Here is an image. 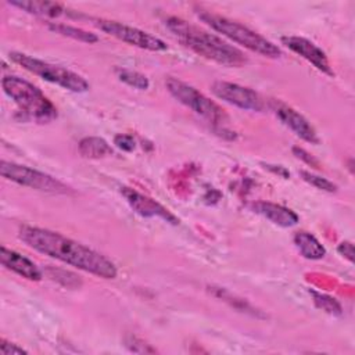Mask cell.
I'll return each mask as SVG.
<instances>
[{
  "instance_id": "cell-1",
  "label": "cell",
  "mask_w": 355,
  "mask_h": 355,
  "mask_svg": "<svg viewBox=\"0 0 355 355\" xmlns=\"http://www.w3.org/2000/svg\"><path fill=\"white\" fill-rule=\"evenodd\" d=\"M18 237L35 251L103 279H114L116 266L103 254L58 232L36 226H21Z\"/></svg>"
},
{
  "instance_id": "cell-2",
  "label": "cell",
  "mask_w": 355,
  "mask_h": 355,
  "mask_svg": "<svg viewBox=\"0 0 355 355\" xmlns=\"http://www.w3.org/2000/svg\"><path fill=\"white\" fill-rule=\"evenodd\" d=\"M165 25L186 47L207 60L225 67H241L247 62V57L241 50L182 18L168 17Z\"/></svg>"
},
{
  "instance_id": "cell-3",
  "label": "cell",
  "mask_w": 355,
  "mask_h": 355,
  "mask_svg": "<svg viewBox=\"0 0 355 355\" xmlns=\"http://www.w3.org/2000/svg\"><path fill=\"white\" fill-rule=\"evenodd\" d=\"M1 87L18 105V111L24 119L35 121L37 123H49L57 118L55 105L33 83L8 75L1 79Z\"/></svg>"
},
{
  "instance_id": "cell-4",
  "label": "cell",
  "mask_w": 355,
  "mask_h": 355,
  "mask_svg": "<svg viewBox=\"0 0 355 355\" xmlns=\"http://www.w3.org/2000/svg\"><path fill=\"white\" fill-rule=\"evenodd\" d=\"M196 14L202 22H205L218 33L226 36L232 42L254 53H258L259 55H263L268 58H279L282 55V50L275 43H272L262 35L257 33L255 31L250 29L248 26L237 21H233L227 17H223L209 10H204L198 7H196Z\"/></svg>"
},
{
  "instance_id": "cell-5",
  "label": "cell",
  "mask_w": 355,
  "mask_h": 355,
  "mask_svg": "<svg viewBox=\"0 0 355 355\" xmlns=\"http://www.w3.org/2000/svg\"><path fill=\"white\" fill-rule=\"evenodd\" d=\"M10 58L15 64H18L24 69H26L28 72H31L50 83L58 85L62 89H67L73 93H83V92L89 90V82L82 75H79L65 67L55 65V64L43 61V60L35 58L32 55L18 53V51H11Z\"/></svg>"
},
{
  "instance_id": "cell-6",
  "label": "cell",
  "mask_w": 355,
  "mask_h": 355,
  "mask_svg": "<svg viewBox=\"0 0 355 355\" xmlns=\"http://www.w3.org/2000/svg\"><path fill=\"white\" fill-rule=\"evenodd\" d=\"M165 86L171 96H173L180 104L214 125H223L227 122V114L225 110L191 85L176 78H168L165 80Z\"/></svg>"
},
{
  "instance_id": "cell-7",
  "label": "cell",
  "mask_w": 355,
  "mask_h": 355,
  "mask_svg": "<svg viewBox=\"0 0 355 355\" xmlns=\"http://www.w3.org/2000/svg\"><path fill=\"white\" fill-rule=\"evenodd\" d=\"M0 173L7 180L47 193H68L71 189L57 178L11 161H1Z\"/></svg>"
},
{
  "instance_id": "cell-8",
  "label": "cell",
  "mask_w": 355,
  "mask_h": 355,
  "mask_svg": "<svg viewBox=\"0 0 355 355\" xmlns=\"http://www.w3.org/2000/svg\"><path fill=\"white\" fill-rule=\"evenodd\" d=\"M94 25L97 28H100L103 32H105L110 36H114L115 39L128 43L130 46L143 49V50H148V51H165L168 49L166 43L148 33L144 32L139 28L118 22V21H111V19H94Z\"/></svg>"
},
{
  "instance_id": "cell-9",
  "label": "cell",
  "mask_w": 355,
  "mask_h": 355,
  "mask_svg": "<svg viewBox=\"0 0 355 355\" xmlns=\"http://www.w3.org/2000/svg\"><path fill=\"white\" fill-rule=\"evenodd\" d=\"M211 90L218 98L241 110L262 111L265 108L263 98L250 87L226 80H216L212 83Z\"/></svg>"
},
{
  "instance_id": "cell-10",
  "label": "cell",
  "mask_w": 355,
  "mask_h": 355,
  "mask_svg": "<svg viewBox=\"0 0 355 355\" xmlns=\"http://www.w3.org/2000/svg\"><path fill=\"white\" fill-rule=\"evenodd\" d=\"M121 193L137 215L143 218H159L171 225L179 223V218H176L169 209H166L154 198L144 196L132 187H121Z\"/></svg>"
},
{
  "instance_id": "cell-11",
  "label": "cell",
  "mask_w": 355,
  "mask_h": 355,
  "mask_svg": "<svg viewBox=\"0 0 355 355\" xmlns=\"http://www.w3.org/2000/svg\"><path fill=\"white\" fill-rule=\"evenodd\" d=\"M282 43L286 47H288L293 53H295L300 57H302L304 60H306L309 64H312L320 72H323L329 76L334 75L326 53L319 46H316L313 42H311L305 37H301V36L290 35V36H283Z\"/></svg>"
},
{
  "instance_id": "cell-12",
  "label": "cell",
  "mask_w": 355,
  "mask_h": 355,
  "mask_svg": "<svg viewBox=\"0 0 355 355\" xmlns=\"http://www.w3.org/2000/svg\"><path fill=\"white\" fill-rule=\"evenodd\" d=\"M273 111L276 116L282 121V123L286 125L293 133H295V136H298L304 141L311 144H318L320 141L311 122L293 107L277 101L273 104Z\"/></svg>"
},
{
  "instance_id": "cell-13",
  "label": "cell",
  "mask_w": 355,
  "mask_h": 355,
  "mask_svg": "<svg viewBox=\"0 0 355 355\" xmlns=\"http://www.w3.org/2000/svg\"><path fill=\"white\" fill-rule=\"evenodd\" d=\"M0 261L4 268L15 272L17 275H19L28 280L39 282L42 279V272L36 266V263H33V261L21 255L17 251H12L7 247H1Z\"/></svg>"
},
{
  "instance_id": "cell-14",
  "label": "cell",
  "mask_w": 355,
  "mask_h": 355,
  "mask_svg": "<svg viewBox=\"0 0 355 355\" xmlns=\"http://www.w3.org/2000/svg\"><path fill=\"white\" fill-rule=\"evenodd\" d=\"M251 209L282 227H291L300 220L298 215L293 209L270 201H257L251 204Z\"/></svg>"
},
{
  "instance_id": "cell-15",
  "label": "cell",
  "mask_w": 355,
  "mask_h": 355,
  "mask_svg": "<svg viewBox=\"0 0 355 355\" xmlns=\"http://www.w3.org/2000/svg\"><path fill=\"white\" fill-rule=\"evenodd\" d=\"M8 4L17 7L29 14L57 18L65 12V7L55 1H43V0H10Z\"/></svg>"
},
{
  "instance_id": "cell-16",
  "label": "cell",
  "mask_w": 355,
  "mask_h": 355,
  "mask_svg": "<svg viewBox=\"0 0 355 355\" xmlns=\"http://www.w3.org/2000/svg\"><path fill=\"white\" fill-rule=\"evenodd\" d=\"M294 244L301 252V255L306 259H322L326 255V248L322 243L309 232L300 230L294 234Z\"/></svg>"
},
{
  "instance_id": "cell-17",
  "label": "cell",
  "mask_w": 355,
  "mask_h": 355,
  "mask_svg": "<svg viewBox=\"0 0 355 355\" xmlns=\"http://www.w3.org/2000/svg\"><path fill=\"white\" fill-rule=\"evenodd\" d=\"M78 150L82 157L90 158V159H98L112 154V147L103 137H97V136L83 137L79 141Z\"/></svg>"
},
{
  "instance_id": "cell-18",
  "label": "cell",
  "mask_w": 355,
  "mask_h": 355,
  "mask_svg": "<svg viewBox=\"0 0 355 355\" xmlns=\"http://www.w3.org/2000/svg\"><path fill=\"white\" fill-rule=\"evenodd\" d=\"M49 29L55 32V33H60L62 36H68L71 39H75V40H79V42H83V43H96L98 42V36L96 33H92V32H87L82 28H78V26H72V25H68V24H60V22H50L49 24Z\"/></svg>"
},
{
  "instance_id": "cell-19",
  "label": "cell",
  "mask_w": 355,
  "mask_h": 355,
  "mask_svg": "<svg viewBox=\"0 0 355 355\" xmlns=\"http://www.w3.org/2000/svg\"><path fill=\"white\" fill-rule=\"evenodd\" d=\"M116 76L119 78V80H122L123 83L129 85L133 89L137 90H147L150 86V80L146 75L133 71V69H128V68H116L115 69Z\"/></svg>"
},
{
  "instance_id": "cell-20",
  "label": "cell",
  "mask_w": 355,
  "mask_h": 355,
  "mask_svg": "<svg viewBox=\"0 0 355 355\" xmlns=\"http://www.w3.org/2000/svg\"><path fill=\"white\" fill-rule=\"evenodd\" d=\"M309 293L312 294L313 302L319 309H322L330 315H341L343 313L341 304L336 298H333L327 294H323V293H318L315 290H311Z\"/></svg>"
},
{
  "instance_id": "cell-21",
  "label": "cell",
  "mask_w": 355,
  "mask_h": 355,
  "mask_svg": "<svg viewBox=\"0 0 355 355\" xmlns=\"http://www.w3.org/2000/svg\"><path fill=\"white\" fill-rule=\"evenodd\" d=\"M300 175L306 183H309L311 186H313L319 190H323V191H327V193H334L337 190V186L333 182H330L329 179L323 178V176L315 175V173L308 172V171H301Z\"/></svg>"
},
{
  "instance_id": "cell-22",
  "label": "cell",
  "mask_w": 355,
  "mask_h": 355,
  "mask_svg": "<svg viewBox=\"0 0 355 355\" xmlns=\"http://www.w3.org/2000/svg\"><path fill=\"white\" fill-rule=\"evenodd\" d=\"M126 347L137 354H148V352H157L155 348H153L150 344H146L143 340L137 338V337H128L126 338Z\"/></svg>"
},
{
  "instance_id": "cell-23",
  "label": "cell",
  "mask_w": 355,
  "mask_h": 355,
  "mask_svg": "<svg viewBox=\"0 0 355 355\" xmlns=\"http://www.w3.org/2000/svg\"><path fill=\"white\" fill-rule=\"evenodd\" d=\"M114 144L123 150V151H133L136 147V141L133 139V136L130 135H125V133H118L114 137Z\"/></svg>"
},
{
  "instance_id": "cell-24",
  "label": "cell",
  "mask_w": 355,
  "mask_h": 355,
  "mask_svg": "<svg viewBox=\"0 0 355 355\" xmlns=\"http://www.w3.org/2000/svg\"><path fill=\"white\" fill-rule=\"evenodd\" d=\"M0 352L3 355H14V354H26L28 351L14 343L7 341L6 338H1L0 340Z\"/></svg>"
},
{
  "instance_id": "cell-25",
  "label": "cell",
  "mask_w": 355,
  "mask_h": 355,
  "mask_svg": "<svg viewBox=\"0 0 355 355\" xmlns=\"http://www.w3.org/2000/svg\"><path fill=\"white\" fill-rule=\"evenodd\" d=\"M293 153H294V155H295L297 158L302 159V161L306 162L308 165L315 166V168H319V162H318L309 153H306L304 148H301V147H293Z\"/></svg>"
},
{
  "instance_id": "cell-26",
  "label": "cell",
  "mask_w": 355,
  "mask_h": 355,
  "mask_svg": "<svg viewBox=\"0 0 355 355\" xmlns=\"http://www.w3.org/2000/svg\"><path fill=\"white\" fill-rule=\"evenodd\" d=\"M337 251L349 262H354V244L351 241H343L338 244Z\"/></svg>"
}]
</instances>
